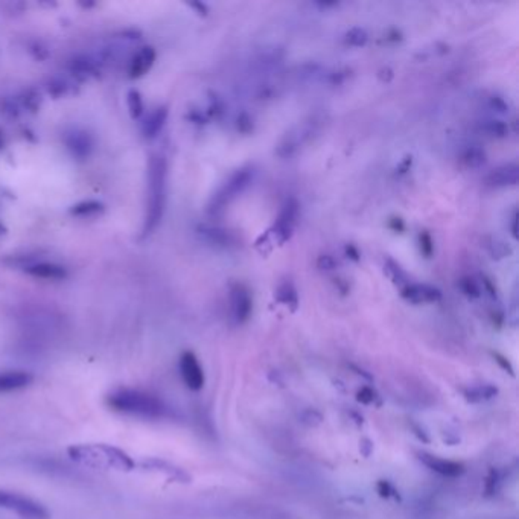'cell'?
Instances as JSON below:
<instances>
[{"label":"cell","instance_id":"6da1fadb","mask_svg":"<svg viewBox=\"0 0 519 519\" xmlns=\"http://www.w3.org/2000/svg\"><path fill=\"white\" fill-rule=\"evenodd\" d=\"M107 405L122 415L142 419H165L171 415L159 396L139 389H117L107 396Z\"/></svg>","mask_w":519,"mask_h":519},{"label":"cell","instance_id":"7a4b0ae2","mask_svg":"<svg viewBox=\"0 0 519 519\" xmlns=\"http://www.w3.org/2000/svg\"><path fill=\"white\" fill-rule=\"evenodd\" d=\"M67 454L75 463L92 469H107V471L113 469V471L128 472L136 468V461L127 452L105 443L73 445L69 448Z\"/></svg>","mask_w":519,"mask_h":519},{"label":"cell","instance_id":"3957f363","mask_svg":"<svg viewBox=\"0 0 519 519\" xmlns=\"http://www.w3.org/2000/svg\"><path fill=\"white\" fill-rule=\"evenodd\" d=\"M148 205H146L145 233L157 229L163 218L166 205L168 165L163 156H152L148 168Z\"/></svg>","mask_w":519,"mask_h":519},{"label":"cell","instance_id":"277c9868","mask_svg":"<svg viewBox=\"0 0 519 519\" xmlns=\"http://www.w3.org/2000/svg\"><path fill=\"white\" fill-rule=\"evenodd\" d=\"M0 509L16 514L20 519H51V514L43 504L11 490L0 489Z\"/></svg>","mask_w":519,"mask_h":519},{"label":"cell","instance_id":"5b68a950","mask_svg":"<svg viewBox=\"0 0 519 519\" xmlns=\"http://www.w3.org/2000/svg\"><path fill=\"white\" fill-rule=\"evenodd\" d=\"M253 168H241V170L235 171L230 175L226 183L221 186L220 191L215 194L212 205H210V210H212V212H218V210L230 205L236 196H240L245 189L250 186L251 181H253Z\"/></svg>","mask_w":519,"mask_h":519},{"label":"cell","instance_id":"8992f818","mask_svg":"<svg viewBox=\"0 0 519 519\" xmlns=\"http://www.w3.org/2000/svg\"><path fill=\"white\" fill-rule=\"evenodd\" d=\"M299 201L296 198H288L284 203L275 226H273L268 233L273 242L284 244L285 241L290 240L299 220Z\"/></svg>","mask_w":519,"mask_h":519},{"label":"cell","instance_id":"52a82bcc","mask_svg":"<svg viewBox=\"0 0 519 519\" xmlns=\"http://www.w3.org/2000/svg\"><path fill=\"white\" fill-rule=\"evenodd\" d=\"M253 311V300L250 291L241 284H233L230 288V312L235 323L242 325L250 319Z\"/></svg>","mask_w":519,"mask_h":519},{"label":"cell","instance_id":"ba28073f","mask_svg":"<svg viewBox=\"0 0 519 519\" xmlns=\"http://www.w3.org/2000/svg\"><path fill=\"white\" fill-rule=\"evenodd\" d=\"M178 367L181 380H183L187 389L198 391L205 387V371H203L198 358L192 352H185L180 356Z\"/></svg>","mask_w":519,"mask_h":519},{"label":"cell","instance_id":"9c48e42d","mask_svg":"<svg viewBox=\"0 0 519 519\" xmlns=\"http://www.w3.org/2000/svg\"><path fill=\"white\" fill-rule=\"evenodd\" d=\"M401 296L404 300L413 305H425V303H436L441 300V291L436 286L428 284H416L410 282L402 286Z\"/></svg>","mask_w":519,"mask_h":519},{"label":"cell","instance_id":"30bf717a","mask_svg":"<svg viewBox=\"0 0 519 519\" xmlns=\"http://www.w3.org/2000/svg\"><path fill=\"white\" fill-rule=\"evenodd\" d=\"M314 127H315V121H308L301 125H297L296 128L290 131L279 145V148H277L279 156L290 157L291 154L296 152L300 146L311 137V135L314 132Z\"/></svg>","mask_w":519,"mask_h":519},{"label":"cell","instance_id":"8fae6325","mask_svg":"<svg viewBox=\"0 0 519 519\" xmlns=\"http://www.w3.org/2000/svg\"><path fill=\"white\" fill-rule=\"evenodd\" d=\"M417 455H419V460L422 461L428 469H431V471L443 476H448V478H457V476H460L463 472H465V466L459 461L440 459L437 457V455L426 454V452H419Z\"/></svg>","mask_w":519,"mask_h":519},{"label":"cell","instance_id":"7c38bea8","mask_svg":"<svg viewBox=\"0 0 519 519\" xmlns=\"http://www.w3.org/2000/svg\"><path fill=\"white\" fill-rule=\"evenodd\" d=\"M34 381V376L25 370L0 371V395L26 389Z\"/></svg>","mask_w":519,"mask_h":519},{"label":"cell","instance_id":"4fadbf2b","mask_svg":"<svg viewBox=\"0 0 519 519\" xmlns=\"http://www.w3.org/2000/svg\"><path fill=\"white\" fill-rule=\"evenodd\" d=\"M519 180V166L516 163H506L498 166L486 177L490 187H510L516 186Z\"/></svg>","mask_w":519,"mask_h":519},{"label":"cell","instance_id":"5bb4252c","mask_svg":"<svg viewBox=\"0 0 519 519\" xmlns=\"http://www.w3.org/2000/svg\"><path fill=\"white\" fill-rule=\"evenodd\" d=\"M154 61H156V51H154V47L145 46L142 49H139L130 61V78H140V76H143L146 72H150Z\"/></svg>","mask_w":519,"mask_h":519},{"label":"cell","instance_id":"9a60e30c","mask_svg":"<svg viewBox=\"0 0 519 519\" xmlns=\"http://www.w3.org/2000/svg\"><path fill=\"white\" fill-rule=\"evenodd\" d=\"M25 271L32 277L45 280H62L67 277V270L65 266L54 262L37 261L31 264L30 266H26Z\"/></svg>","mask_w":519,"mask_h":519},{"label":"cell","instance_id":"2e32d148","mask_svg":"<svg viewBox=\"0 0 519 519\" xmlns=\"http://www.w3.org/2000/svg\"><path fill=\"white\" fill-rule=\"evenodd\" d=\"M66 145L67 150L72 152V156L76 159H87L93 150V142L92 139H90L89 132L81 130H73L70 135H67Z\"/></svg>","mask_w":519,"mask_h":519},{"label":"cell","instance_id":"e0dca14e","mask_svg":"<svg viewBox=\"0 0 519 519\" xmlns=\"http://www.w3.org/2000/svg\"><path fill=\"white\" fill-rule=\"evenodd\" d=\"M100 70V61L90 57H75L69 62V72L73 78L89 80L90 76L97 75Z\"/></svg>","mask_w":519,"mask_h":519},{"label":"cell","instance_id":"ac0fdd59","mask_svg":"<svg viewBox=\"0 0 519 519\" xmlns=\"http://www.w3.org/2000/svg\"><path fill=\"white\" fill-rule=\"evenodd\" d=\"M168 119V108L166 107H159L145 117V121L142 124V131L145 137L152 139L157 137L159 132L163 130L165 124Z\"/></svg>","mask_w":519,"mask_h":519},{"label":"cell","instance_id":"d6986e66","mask_svg":"<svg viewBox=\"0 0 519 519\" xmlns=\"http://www.w3.org/2000/svg\"><path fill=\"white\" fill-rule=\"evenodd\" d=\"M47 92L49 95H52L55 100H60V97L75 95L76 84L70 78H67V76H55V78L47 82Z\"/></svg>","mask_w":519,"mask_h":519},{"label":"cell","instance_id":"ffe728a7","mask_svg":"<svg viewBox=\"0 0 519 519\" xmlns=\"http://www.w3.org/2000/svg\"><path fill=\"white\" fill-rule=\"evenodd\" d=\"M461 162L465 166L476 170L486 163V151L480 145H468L461 151Z\"/></svg>","mask_w":519,"mask_h":519},{"label":"cell","instance_id":"44dd1931","mask_svg":"<svg viewBox=\"0 0 519 519\" xmlns=\"http://www.w3.org/2000/svg\"><path fill=\"white\" fill-rule=\"evenodd\" d=\"M276 300L279 303L291 308L292 311L296 310L299 305V294L294 284L290 282V280H285V282L280 284L276 290Z\"/></svg>","mask_w":519,"mask_h":519},{"label":"cell","instance_id":"7402d4cb","mask_svg":"<svg viewBox=\"0 0 519 519\" xmlns=\"http://www.w3.org/2000/svg\"><path fill=\"white\" fill-rule=\"evenodd\" d=\"M200 233L206 241L214 245H220V247H229V245L233 242V236H231L227 230H222L218 227L203 226L200 229Z\"/></svg>","mask_w":519,"mask_h":519},{"label":"cell","instance_id":"603a6c76","mask_svg":"<svg viewBox=\"0 0 519 519\" xmlns=\"http://www.w3.org/2000/svg\"><path fill=\"white\" fill-rule=\"evenodd\" d=\"M102 212H104L102 203L93 201V200L81 201V203H78V205H73L69 210L70 215L78 216V218H92V216L101 215Z\"/></svg>","mask_w":519,"mask_h":519},{"label":"cell","instance_id":"cb8c5ba5","mask_svg":"<svg viewBox=\"0 0 519 519\" xmlns=\"http://www.w3.org/2000/svg\"><path fill=\"white\" fill-rule=\"evenodd\" d=\"M498 389L494 387V385H476V387L468 389L465 391V397L469 402L476 404V402H485L496 396Z\"/></svg>","mask_w":519,"mask_h":519},{"label":"cell","instance_id":"d4e9b609","mask_svg":"<svg viewBox=\"0 0 519 519\" xmlns=\"http://www.w3.org/2000/svg\"><path fill=\"white\" fill-rule=\"evenodd\" d=\"M480 130L483 132H486L490 137H506L509 132L507 124L498 121V119H486V121H481Z\"/></svg>","mask_w":519,"mask_h":519},{"label":"cell","instance_id":"484cf974","mask_svg":"<svg viewBox=\"0 0 519 519\" xmlns=\"http://www.w3.org/2000/svg\"><path fill=\"white\" fill-rule=\"evenodd\" d=\"M384 271H385V275L391 279L393 284L402 285V286L410 284L406 273L395 261H391V259H387V262H385L384 265Z\"/></svg>","mask_w":519,"mask_h":519},{"label":"cell","instance_id":"4316f807","mask_svg":"<svg viewBox=\"0 0 519 519\" xmlns=\"http://www.w3.org/2000/svg\"><path fill=\"white\" fill-rule=\"evenodd\" d=\"M459 286H460L461 292L465 294V296H468L469 299H478L481 296V292H483L481 284L478 282V280L471 277V276L461 277L460 282H459Z\"/></svg>","mask_w":519,"mask_h":519},{"label":"cell","instance_id":"83f0119b","mask_svg":"<svg viewBox=\"0 0 519 519\" xmlns=\"http://www.w3.org/2000/svg\"><path fill=\"white\" fill-rule=\"evenodd\" d=\"M369 35L362 27H352L345 34V43L352 47H361L367 43Z\"/></svg>","mask_w":519,"mask_h":519},{"label":"cell","instance_id":"f1b7e54d","mask_svg":"<svg viewBox=\"0 0 519 519\" xmlns=\"http://www.w3.org/2000/svg\"><path fill=\"white\" fill-rule=\"evenodd\" d=\"M127 104H128V111L132 119H139L143 115V100L137 90H130L127 95Z\"/></svg>","mask_w":519,"mask_h":519},{"label":"cell","instance_id":"f546056e","mask_svg":"<svg viewBox=\"0 0 519 519\" xmlns=\"http://www.w3.org/2000/svg\"><path fill=\"white\" fill-rule=\"evenodd\" d=\"M487 107L490 110H492V111H496V113H500V115L507 113V111H509V104L506 101H504V97L496 96V95L489 97Z\"/></svg>","mask_w":519,"mask_h":519},{"label":"cell","instance_id":"4dcf8cb0","mask_svg":"<svg viewBox=\"0 0 519 519\" xmlns=\"http://www.w3.org/2000/svg\"><path fill=\"white\" fill-rule=\"evenodd\" d=\"M420 250H422V253L426 256V257H431L432 251H434V244H432V240L430 233H426V231H424V233H420Z\"/></svg>","mask_w":519,"mask_h":519},{"label":"cell","instance_id":"1f68e13d","mask_svg":"<svg viewBox=\"0 0 519 519\" xmlns=\"http://www.w3.org/2000/svg\"><path fill=\"white\" fill-rule=\"evenodd\" d=\"M356 399H358V402H361L364 405L373 404L375 399H376V393L369 387H362L360 391L356 393Z\"/></svg>","mask_w":519,"mask_h":519},{"label":"cell","instance_id":"d6a6232c","mask_svg":"<svg viewBox=\"0 0 519 519\" xmlns=\"http://www.w3.org/2000/svg\"><path fill=\"white\" fill-rule=\"evenodd\" d=\"M317 265H319V268H320V270L331 271V270H334L335 266H336V262H335V259H334L332 256L323 255V256H320V257H319Z\"/></svg>","mask_w":519,"mask_h":519},{"label":"cell","instance_id":"836d02e7","mask_svg":"<svg viewBox=\"0 0 519 519\" xmlns=\"http://www.w3.org/2000/svg\"><path fill=\"white\" fill-rule=\"evenodd\" d=\"M378 492H380V495L382 498H389L391 495L396 496L395 487H393L389 481H384V480H381L380 483H378Z\"/></svg>","mask_w":519,"mask_h":519},{"label":"cell","instance_id":"e575fe53","mask_svg":"<svg viewBox=\"0 0 519 519\" xmlns=\"http://www.w3.org/2000/svg\"><path fill=\"white\" fill-rule=\"evenodd\" d=\"M498 480H500V478H498V472L495 471V469H492V471H490V474L487 475V483H486V492H487V495H492V494H495V486L498 485Z\"/></svg>","mask_w":519,"mask_h":519},{"label":"cell","instance_id":"d590c367","mask_svg":"<svg viewBox=\"0 0 519 519\" xmlns=\"http://www.w3.org/2000/svg\"><path fill=\"white\" fill-rule=\"evenodd\" d=\"M494 358H495V361L498 362V364H500V366L504 369V370H506V371H509V373L511 375V376H514L515 373H514V367H511L510 366V362L506 360V358H504V356H501L500 354H494Z\"/></svg>","mask_w":519,"mask_h":519},{"label":"cell","instance_id":"8d00e7d4","mask_svg":"<svg viewBox=\"0 0 519 519\" xmlns=\"http://www.w3.org/2000/svg\"><path fill=\"white\" fill-rule=\"evenodd\" d=\"M516 222H518V214L515 212L514 216H511V235H514L515 240L518 238V233H516Z\"/></svg>","mask_w":519,"mask_h":519},{"label":"cell","instance_id":"74e56055","mask_svg":"<svg viewBox=\"0 0 519 519\" xmlns=\"http://www.w3.org/2000/svg\"><path fill=\"white\" fill-rule=\"evenodd\" d=\"M5 148V136H3V131L0 130V151H3Z\"/></svg>","mask_w":519,"mask_h":519}]
</instances>
